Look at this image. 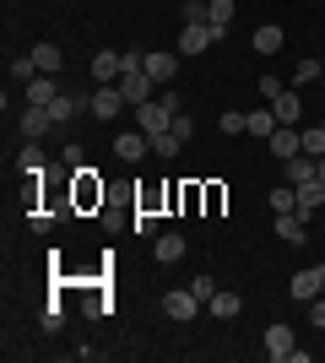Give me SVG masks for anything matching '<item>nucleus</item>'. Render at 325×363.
<instances>
[{
    "instance_id": "nucleus-38",
    "label": "nucleus",
    "mask_w": 325,
    "mask_h": 363,
    "mask_svg": "<svg viewBox=\"0 0 325 363\" xmlns=\"http://www.w3.org/2000/svg\"><path fill=\"white\" fill-rule=\"evenodd\" d=\"M60 320H65V309H60V303H49V309H44V331H60Z\"/></svg>"
},
{
    "instance_id": "nucleus-14",
    "label": "nucleus",
    "mask_w": 325,
    "mask_h": 363,
    "mask_svg": "<svg viewBox=\"0 0 325 363\" xmlns=\"http://www.w3.org/2000/svg\"><path fill=\"white\" fill-rule=\"evenodd\" d=\"M152 255H157V266H179L185 260V233H157Z\"/></svg>"
},
{
    "instance_id": "nucleus-31",
    "label": "nucleus",
    "mask_w": 325,
    "mask_h": 363,
    "mask_svg": "<svg viewBox=\"0 0 325 363\" xmlns=\"http://www.w3.org/2000/svg\"><path fill=\"white\" fill-rule=\"evenodd\" d=\"M169 130H173L179 141H190V136H195V120H190V108H179V114H173V120H169Z\"/></svg>"
},
{
    "instance_id": "nucleus-30",
    "label": "nucleus",
    "mask_w": 325,
    "mask_h": 363,
    "mask_svg": "<svg viewBox=\"0 0 325 363\" xmlns=\"http://www.w3.org/2000/svg\"><path fill=\"white\" fill-rule=\"evenodd\" d=\"M147 141H152V152H157V157H173V152L185 147V141L173 136V130H157V136H147Z\"/></svg>"
},
{
    "instance_id": "nucleus-17",
    "label": "nucleus",
    "mask_w": 325,
    "mask_h": 363,
    "mask_svg": "<svg viewBox=\"0 0 325 363\" xmlns=\"http://www.w3.org/2000/svg\"><path fill=\"white\" fill-rule=\"evenodd\" d=\"M271 152H277L282 163H287V157H298V152H304V130H293V125H277V136H271Z\"/></svg>"
},
{
    "instance_id": "nucleus-37",
    "label": "nucleus",
    "mask_w": 325,
    "mask_h": 363,
    "mask_svg": "<svg viewBox=\"0 0 325 363\" xmlns=\"http://www.w3.org/2000/svg\"><path fill=\"white\" fill-rule=\"evenodd\" d=\"M255 87H261V98H266V104H271V98H277V92H282V82H277V76H261Z\"/></svg>"
},
{
    "instance_id": "nucleus-21",
    "label": "nucleus",
    "mask_w": 325,
    "mask_h": 363,
    "mask_svg": "<svg viewBox=\"0 0 325 363\" xmlns=\"http://www.w3.org/2000/svg\"><path fill=\"white\" fill-rule=\"evenodd\" d=\"M277 108H271V104H266V108H249V136H266V141H271V136H277Z\"/></svg>"
},
{
    "instance_id": "nucleus-7",
    "label": "nucleus",
    "mask_w": 325,
    "mask_h": 363,
    "mask_svg": "<svg viewBox=\"0 0 325 363\" xmlns=\"http://www.w3.org/2000/svg\"><path fill=\"white\" fill-rule=\"evenodd\" d=\"M163 315H169V320H195V315H201V298H195L190 288H173L169 298H163Z\"/></svg>"
},
{
    "instance_id": "nucleus-11",
    "label": "nucleus",
    "mask_w": 325,
    "mask_h": 363,
    "mask_svg": "<svg viewBox=\"0 0 325 363\" xmlns=\"http://www.w3.org/2000/svg\"><path fill=\"white\" fill-rule=\"evenodd\" d=\"M287 352H293V325H282V320H277V325H266V358L282 363Z\"/></svg>"
},
{
    "instance_id": "nucleus-23",
    "label": "nucleus",
    "mask_w": 325,
    "mask_h": 363,
    "mask_svg": "<svg viewBox=\"0 0 325 363\" xmlns=\"http://www.w3.org/2000/svg\"><path fill=\"white\" fill-rule=\"evenodd\" d=\"M81 108H87V104H81L76 92H60V98H55V104H49V114H55V125H65V120H76Z\"/></svg>"
},
{
    "instance_id": "nucleus-10",
    "label": "nucleus",
    "mask_w": 325,
    "mask_h": 363,
    "mask_svg": "<svg viewBox=\"0 0 325 363\" xmlns=\"http://www.w3.org/2000/svg\"><path fill=\"white\" fill-rule=\"evenodd\" d=\"M120 71H125V55H114V49H98V55H93V82H98V87L120 82Z\"/></svg>"
},
{
    "instance_id": "nucleus-8",
    "label": "nucleus",
    "mask_w": 325,
    "mask_h": 363,
    "mask_svg": "<svg viewBox=\"0 0 325 363\" xmlns=\"http://www.w3.org/2000/svg\"><path fill=\"white\" fill-rule=\"evenodd\" d=\"M271 228H277L282 244H304V233H309V217L304 212H277L271 217Z\"/></svg>"
},
{
    "instance_id": "nucleus-26",
    "label": "nucleus",
    "mask_w": 325,
    "mask_h": 363,
    "mask_svg": "<svg viewBox=\"0 0 325 363\" xmlns=\"http://www.w3.org/2000/svg\"><path fill=\"white\" fill-rule=\"evenodd\" d=\"M38 76H44V71H38V60H33V55H16V60H11V82H22V87H28V82H38Z\"/></svg>"
},
{
    "instance_id": "nucleus-3",
    "label": "nucleus",
    "mask_w": 325,
    "mask_h": 363,
    "mask_svg": "<svg viewBox=\"0 0 325 363\" xmlns=\"http://www.w3.org/2000/svg\"><path fill=\"white\" fill-rule=\"evenodd\" d=\"M169 120H173V108L163 104V98H152V104H141V108H136V130H147V136L169 130Z\"/></svg>"
},
{
    "instance_id": "nucleus-22",
    "label": "nucleus",
    "mask_w": 325,
    "mask_h": 363,
    "mask_svg": "<svg viewBox=\"0 0 325 363\" xmlns=\"http://www.w3.org/2000/svg\"><path fill=\"white\" fill-rule=\"evenodd\" d=\"M76 201H81V206H93V201H103V184L93 179V168H87V163L76 168Z\"/></svg>"
},
{
    "instance_id": "nucleus-15",
    "label": "nucleus",
    "mask_w": 325,
    "mask_h": 363,
    "mask_svg": "<svg viewBox=\"0 0 325 363\" xmlns=\"http://www.w3.org/2000/svg\"><path fill=\"white\" fill-rule=\"evenodd\" d=\"M309 179H320V157H309V152H298V157H287V184H309Z\"/></svg>"
},
{
    "instance_id": "nucleus-39",
    "label": "nucleus",
    "mask_w": 325,
    "mask_h": 363,
    "mask_svg": "<svg viewBox=\"0 0 325 363\" xmlns=\"http://www.w3.org/2000/svg\"><path fill=\"white\" fill-rule=\"evenodd\" d=\"M185 22H206V0H185Z\"/></svg>"
},
{
    "instance_id": "nucleus-5",
    "label": "nucleus",
    "mask_w": 325,
    "mask_h": 363,
    "mask_svg": "<svg viewBox=\"0 0 325 363\" xmlns=\"http://www.w3.org/2000/svg\"><path fill=\"white\" fill-rule=\"evenodd\" d=\"M49 130H55V114H49L44 104H28V108H22V136H28V141H44Z\"/></svg>"
},
{
    "instance_id": "nucleus-18",
    "label": "nucleus",
    "mask_w": 325,
    "mask_h": 363,
    "mask_svg": "<svg viewBox=\"0 0 325 363\" xmlns=\"http://www.w3.org/2000/svg\"><path fill=\"white\" fill-rule=\"evenodd\" d=\"M282 44H287V33H282L277 22H266V28H255V38H249V49H261V55H277Z\"/></svg>"
},
{
    "instance_id": "nucleus-2",
    "label": "nucleus",
    "mask_w": 325,
    "mask_h": 363,
    "mask_svg": "<svg viewBox=\"0 0 325 363\" xmlns=\"http://www.w3.org/2000/svg\"><path fill=\"white\" fill-rule=\"evenodd\" d=\"M287 293H293L298 303H314L325 293V266H304V272H293V282H287Z\"/></svg>"
},
{
    "instance_id": "nucleus-36",
    "label": "nucleus",
    "mask_w": 325,
    "mask_h": 363,
    "mask_svg": "<svg viewBox=\"0 0 325 363\" xmlns=\"http://www.w3.org/2000/svg\"><path fill=\"white\" fill-rule=\"evenodd\" d=\"M304 309H309V320H314V331H325V293L314 303H304Z\"/></svg>"
},
{
    "instance_id": "nucleus-33",
    "label": "nucleus",
    "mask_w": 325,
    "mask_h": 363,
    "mask_svg": "<svg viewBox=\"0 0 325 363\" xmlns=\"http://www.w3.org/2000/svg\"><path fill=\"white\" fill-rule=\"evenodd\" d=\"M314 76H325V65H320V60H314V55H309V60H298V71H293V82H314Z\"/></svg>"
},
{
    "instance_id": "nucleus-24",
    "label": "nucleus",
    "mask_w": 325,
    "mask_h": 363,
    "mask_svg": "<svg viewBox=\"0 0 325 363\" xmlns=\"http://www.w3.org/2000/svg\"><path fill=\"white\" fill-rule=\"evenodd\" d=\"M60 98V87H55V76H38V82H28V104H55Z\"/></svg>"
},
{
    "instance_id": "nucleus-4",
    "label": "nucleus",
    "mask_w": 325,
    "mask_h": 363,
    "mask_svg": "<svg viewBox=\"0 0 325 363\" xmlns=\"http://www.w3.org/2000/svg\"><path fill=\"white\" fill-rule=\"evenodd\" d=\"M212 44H217L212 22H185V33H179V55H206Z\"/></svg>"
},
{
    "instance_id": "nucleus-29",
    "label": "nucleus",
    "mask_w": 325,
    "mask_h": 363,
    "mask_svg": "<svg viewBox=\"0 0 325 363\" xmlns=\"http://www.w3.org/2000/svg\"><path fill=\"white\" fill-rule=\"evenodd\" d=\"M222 130H228V136H249V114H239V108H222Z\"/></svg>"
},
{
    "instance_id": "nucleus-1",
    "label": "nucleus",
    "mask_w": 325,
    "mask_h": 363,
    "mask_svg": "<svg viewBox=\"0 0 325 363\" xmlns=\"http://www.w3.org/2000/svg\"><path fill=\"white\" fill-rule=\"evenodd\" d=\"M114 87L125 92V104H130V108H141V104H152V98H157V82L147 76V60H141V55H125V71H120Z\"/></svg>"
},
{
    "instance_id": "nucleus-13",
    "label": "nucleus",
    "mask_w": 325,
    "mask_h": 363,
    "mask_svg": "<svg viewBox=\"0 0 325 363\" xmlns=\"http://www.w3.org/2000/svg\"><path fill=\"white\" fill-rule=\"evenodd\" d=\"M206 309H212L217 320H239V315H244V298H239L233 288H217L212 298H206Z\"/></svg>"
},
{
    "instance_id": "nucleus-40",
    "label": "nucleus",
    "mask_w": 325,
    "mask_h": 363,
    "mask_svg": "<svg viewBox=\"0 0 325 363\" xmlns=\"http://www.w3.org/2000/svg\"><path fill=\"white\" fill-rule=\"evenodd\" d=\"M60 163H65V168H81V163H87V157H81V147H76V141H71V147L60 152Z\"/></svg>"
},
{
    "instance_id": "nucleus-9",
    "label": "nucleus",
    "mask_w": 325,
    "mask_h": 363,
    "mask_svg": "<svg viewBox=\"0 0 325 363\" xmlns=\"http://www.w3.org/2000/svg\"><path fill=\"white\" fill-rule=\"evenodd\" d=\"M141 60H147V76H152L157 87H169L173 71H179V55H169V49H152V55H141Z\"/></svg>"
},
{
    "instance_id": "nucleus-25",
    "label": "nucleus",
    "mask_w": 325,
    "mask_h": 363,
    "mask_svg": "<svg viewBox=\"0 0 325 363\" xmlns=\"http://www.w3.org/2000/svg\"><path fill=\"white\" fill-rule=\"evenodd\" d=\"M16 168H22V174H44V147H38V141H28V147L16 152Z\"/></svg>"
},
{
    "instance_id": "nucleus-28",
    "label": "nucleus",
    "mask_w": 325,
    "mask_h": 363,
    "mask_svg": "<svg viewBox=\"0 0 325 363\" xmlns=\"http://www.w3.org/2000/svg\"><path fill=\"white\" fill-rule=\"evenodd\" d=\"M271 212H298V190L293 184H277V190H271Z\"/></svg>"
},
{
    "instance_id": "nucleus-27",
    "label": "nucleus",
    "mask_w": 325,
    "mask_h": 363,
    "mask_svg": "<svg viewBox=\"0 0 325 363\" xmlns=\"http://www.w3.org/2000/svg\"><path fill=\"white\" fill-rule=\"evenodd\" d=\"M206 22L228 33V22H233V0H206Z\"/></svg>"
},
{
    "instance_id": "nucleus-12",
    "label": "nucleus",
    "mask_w": 325,
    "mask_h": 363,
    "mask_svg": "<svg viewBox=\"0 0 325 363\" xmlns=\"http://www.w3.org/2000/svg\"><path fill=\"white\" fill-rule=\"evenodd\" d=\"M141 152H152L147 130H120V136H114V157H125V163H136Z\"/></svg>"
},
{
    "instance_id": "nucleus-6",
    "label": "nucleus",
    "mask_w": 325,
    "mask_h": 363,
    "mask_svg": "<svg viewBox=\"0 0 325 363\" xmlns=\"http://www.w3.org/2000/svg\"><path fill=\"white\" fill-rule=\"evenodd\" d=\"M87 108H93L98 120H114V114H120V108H125V92L114 87V82H108V87H93V98H87Z\"/></svg>"
},
{
    "instance_id": "nucleus-42",
    "label": "nucleus",
    "mask_w": 325,
    "mask_h": 363,
    "mask_svg": "<svg viewBox=\"0 0 325 363\" xmlns=\"http://www.w3.org/2000/svg\"><path fill=\"white\" fill-rule=\"evenodd\" d=\"M320 130H325V120H320Z\"/></svg>"
},
{
    "instance_id": "nucleus-32",
    "label": "nucleus",
    "mask_w": 325,
    "mask_h": 363,
    "mask_svg": "<svg viewBox=\"0 0 325 363\" xmlns=\"http://www.w3.org/2000/svg\"><path fill=\"white\" fill-rule=\"evenodd\" d=\"M304 152H309V157H325V130H320V125L304 130Z\"/></svg>"
},
{
    "instance_id": "nucleus-35",
    "label": "nucleus",
    "mask_w": 325,
    "mask_h": 363,
    "mask_svg": "<svg viewBox=\"0 0 325 363\" xmlns=\"http://www.w3.org/2000/svg\"><path fill=\"white\" fill-rule=\"evenodd\" d=\"M130 228H136V233H157V217L152 212H136V217H130Z\"/></svg>"
},
{
    "instance_id": "nucleus-34",
    "label": "nucleus",
    "mask_w": 325,
    "mask_h": 363,
    "mask_svg": "<svg viewBox=\"0 0 325 363\" xmlns=\"http://www.w3.org/2000/svg\"><path fill=\"white\" fill-rule=\"evenodd\" d=\"M190 293H195V298L206 303V298H212V293H217V277H206V272H201V277H195V282H190Z\"/></svg>"
},
{
    "instance_id": "nucleus-19",
    "label": "nucleus",
    "mask_w": 325,
    "mask_h": 363,
    "mask_svg": "<svg viewBox=\"0 0 325 363\" xmlns=\"http://www.w3.org/2000/svg\"><path fill=\"white\" fill-rule=\"evenodd\" d=\"M325 206V179H309V184H298V212L314 217Z\"/></svg>"
},
{
    "instance_id": "nucleus-20",
    "label": "nucleus",
    "mask_w": 325,
    "mask_h": 363,
    "mask_svg": "<svg viewBox=\"0 0 325 363\" xmlns=\"http://www.w3.org/2000/svg\"><path fill=\"white\" fill-rule=\"evenodd\" d=\"M28 55H33V60H38V71H44V76H60V65H65L60 44H33Z\"/></svg>"
},
{
    "instance_id": "nucleus-16",
    "label": "nucleus",
    "mask_w": 325,
    "mask_h": 363,
    "mask_svg": "<svg viewBox=\"0 0 325 363\" xmlns=\"http://www.w3.org/2000/svg\"><path fill=\"white\" fill-rule=\"evenodd\" d=\"M271 108H277V120H282V125H298V120H304V98H298L293 87H282L277 98H271Z\"/></svg>"
},
{
    "instance_id": "nucleus-41",
    "label": "nucleus",
    "mask_w": 325,
    "mask_h": 363,
    "mask_svg": "<svg viewBox=\"0 0 325 363\" xmlns=\"http://www.w3.org/2000/svg\"><path fill=\"white\" fill-rule=\"evenodd\" d=\"M320 179H325V157H320Z\"/></svg>"
}]
</instances>
